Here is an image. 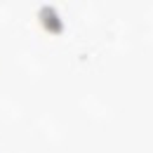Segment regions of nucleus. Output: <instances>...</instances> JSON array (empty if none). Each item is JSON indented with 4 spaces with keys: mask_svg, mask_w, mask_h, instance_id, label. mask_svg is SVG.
<instances>
[{
    "mask_svg": "<svg viewBox=\"0 0 153 153\" xmlns=\"http://www.w3.org/2000/svg\"><path fill=\"white\" fill-rule=\"evenodd\" d=\"M42 21L57 33V31H61V24H59V19H57V14H54V10H42Z\"/></svg>",
    "mask_w": 153,
    "mask_h": 153,
    "instance_id": "nucleus-1",
    "label": "nucleus"
}]
</instances>
